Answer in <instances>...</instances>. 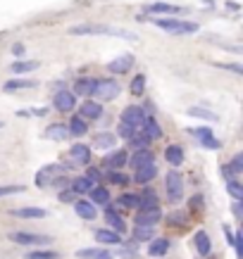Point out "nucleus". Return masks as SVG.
Segmentation results:
<instances>
[{
  "label": "nucleus",
  "instance_id": "obj_20",
  "mask_svg": "<svg viewBox=\"0 0 243 259\" xmlns=\"http://www.w3.org/2000/svg\"><path fill=\"white\" fill-rule=\"evenodd\" d=\"M164 160H167V164H172V166H181L184 160H186V150L179 143H172V145L164 148Z\"/></svg>",
  "mask_w": 243,
  "mask_h": 259
},
{
  "label": "nucleus",
  "instance_id": "obj_50",
  "mask_svg": "<svg viewBox=\"0 0 243 259\" xmlns=\"http://www.w3.org/2000/svg\"><path fill=\"white\" fill-rule=\"evenodd\" d=\"M229 166H231V171H234V174H236V176H239V174H241V171H243V155H241V152H236V155H234V157H231Z\"/></svg>",
  "mask_w": 243,
  "mask_h": 259
},
{
  "label": "nucleus",
  "instance_id": "obj_28",
  "mask_svg": "<svg viewBox=\"0 0 243 259\" xmlns=\"http://www.w3.org/2000/svg\"><path fill=\"white\" fill-rule=\"evenodd\" d=\"M67 131H69V136H86L88 133V122L83 119V117H79V114H72L69 117V124H67Z\"/></svg>",
  "mask_w": 243,
  "mask_h": 259
},
{
  "label": "nucleus",
  "instance_id": "obj_11",
  "mask_svg": "<svg viewBox=\"0 0 243 259\" xmlns=\"http://www.w3.org/2000/svg\"><path fill=\"white\" fill-rule=\"evenodd\" d=\"M103 217H105V224H108V228H112L115 233H126V221L122 219L120 209L115 205H105L103 207Z\"/></svg>",
  "mask_w": 243,
  "mask_h": 259
},
{
  "label": "nucleus",
  "instance_id": "obj_31",
  "mask_svg": "<svg viewBox=\"0 0 243 259\" xmlns=\"http://www.w3.org/2000/svg\"><path fill=\"white\" fill-rule=\"evenodd\" d=\"M167 226H172V228H184V226H189V212L186 209H172L167 217Z\"/></svg>",
  "mask_w": 243,
  "mask_h": 259
},
{
  "label": "nucleus",
  "instance_id": "obj_52",
  "mask_svg": "<svg viewBox=\"0 0 243 259\" xmlns=\"http://www.w3.org/2000/svg\"><path fill=\"white\" fill-rule=\"evenodd\" d=\"M231 247L236 250V257L243 259V233H234V243H231Z\"/></svg>",
  "mask_w": 243,
  "mask_h": 259
},
{
  "label": "nucleus",
  "instance_id": "obj_13",
  "mask_svg": "<svg viewBox=\"0 0 243 259\" xmlns=\"http://www.w3.org/2000/svg\"><path fill=\"white\" fill-rule=\"evenodd\" d=\"M134 55L131 53H124L120 57H115L112 62H108V71L110 74H115V76H124V74H129V69L134 67Z\"/></svg>",
  "mask_w": 243,
  "mask_h": 259
},
{
  "label": "nucleus",
  "instance_id": "obj_5",
  "mask_svg": "<svg viewBox=\"0 0 243 259\" xmlns=\"http://www.w3.org/2000/svg\"><path fill=\"white\" fill-rule=\"evenodd\" d=\"M186 131L201 143L205 150H222V140L215 136V131L210 126H196V129H186Z\"/></svg>",
  "mask_w": 243,
  "mask_h": 259
},
{
  "label": "nucleus",
  "instance_id": "obj_16",
  "mask_svg": "<svg viewBox=\"0 0 243 259\" xmlns=\"http://www.w3.org/2000/svg\"><path fill=\"white\" fill-rule=\"evenodd\" d=\"M72 93L77 97H93L95 93V79L93 76H79L74 86H72Z\"/></svg>",
  "mask_w": 243,
  "mask_h": 259
},
{
  "label": "nucleus",
  "instance_id": "obj_43",
  "mask_svg": "<svg viewBox=\"0 0 243 259\" xmlns=\"http://www.w3.org/2000/svg\"><path fill=\"white\" fill-rule=\"evenodd\" d=\"M83 176L88 178L93 186H98V183H103V178H105V174H103V169H98V166H91V164H86V174Z\"/></svg>",
  "mask_w": 243,
  "mask_h": 259
},
{
  "label": "nucleus",
  "instance_id": "obj_51",
  "mask_svg": "<svg viewBox=\"0 0 243 259\" xmlns=\"http://www.w3.org/2000/svg\"><path fill=\"white\" fill-rule=\"evenodd\" d=\"M50 188H55V191H65V188H69V176L67 174H60V176L50 183Z\"/></svg>",
  "mask_w": 243,
  "mask_h": 259
},
{
  "label": "nucleus",
  "instance_id": "obj_15",
  "mask_svg": "<svg viewBox=\"0 0 243 259\" xmlns=\"http://www.w3.org/2000/svg\"><path fill=\"white\" fill-rule=\"evenodd\" d=\"M91 145H86V143H74L72 145V150H69V160L72 164H81V166H86V164H91Z\"/></svg>",
  "mask_w": 243,
  "mask_h": 259
},
{
  "label": "nucleus",
  "instance_id": "obj_57",
  "mask_svg": "<svg viewBox=\"0 0 243 259\" xmlns=\"http://www.w3.org/2000/svg\"><path fill=\"white\" fill-rule=\"evenodd\" d=\"M0 129H2V122H0Z\"/></svg>",
  "mask_w": 243,
  "mask_h": 259
},
{
  "label": "nucleus",
  "instance_id": "obj_54",
  "mask_svg": "<svg viewBox=\"0 0 243 259\" xmlns=\"http://www.w3.org/2000/svg\"><path fill=\"white\" fill-rule=\"evenodd\" d=\"M231 214L239 219V221L243 219V205H241V200H234V202H231Z\"/></svg>",
  "mask_w": 243,
  "mask_h": 259
},
{
  "label": "nucleus",
  "instance_id": "obj_2",
  "mask_svg": "<svg viewBox=\"0 0 243 259\" xmlns=\"http://www.w3.org/2000/svg\"><path fill=\"white\" fill-rule=\"evenodd\" d=\"M153 24L172 36H189V33H198V24L196 22H186V19H176V17H155Z\"/></svg>",
  "mask_w": 243,
  "mask_h": 259
},
{
  "label": "nucleus",
  "instance_id": "obj_22",
  "mask_svg": "<svg viewBox=\"0 0 243 259\" xmlns=\"http://www.w3.org/2000/svg\"><path fill=\"white\" fill-rule=\"evenodd\" d=\"M79 259H115V255L110 252L108 247H81L77 250Z\"/></svg>",
  "mask_w": 243,
  "mask_h": 259
},
{
  "label": "nucleus",
  "instance_id": "obj_19",
  "mask_svg": "<svg viewBox=\"0 0 243 259\" xmlns=\"http://www.w3.org/2000/svg\"><path fill=\"white\" fill-rule=\"evenodd\" d=\"M155 176H158V166H155V162L143 164V166L134 169V181L138 183V186H148Z\"/></svg>",
  "mask_w": 243,
  "mask_h": 259
},
{
  "label": "nucleus",
  "instance_id": "obj_3",
  "mask_svg": "<svg viewBox=\"0 0 243 259\" xmlns=\"http://www.w3.org/2000/svg\"><path fill=\"white\" fill-rule=\"evenodd\" d=\"M164 195H167V202H172V205H179L184 200V176H181V171L169 169L164 174Z\"/></svg>",
  "mask_w": 243,
  "mask_h": 259
},
{
  "label": "nucleus",
  "instance_id": "obj_34",
  "mask_svg": "<svg viewBox=\"0 0 243 259\" xmlns=\"http://www.w3.org/2000/svg\"><path fill=\"white\" fill-rule=\"evenodd\" d=\"M105 178L110 181V186H117V188H126V186L131 183L129 174H124L122 169H108V171H105Z\"/></svg>",
  "mask_w": 243,
  "mask_h": 259
},
{
  "label": "nucleus",
  "instance_id": "obj_46",
  "mask_svg": "<svg viewBox=\"0 0 243 259\" xmlns=\"http://www.w3.org/2000/svg\"><path fill=\"white\" fill-rule=\"evenodd\" d=\"M217 69H224V71H231V74H236V76H241L243 74V67L239 62H215Z\"/></svg>",
  "mask_w": 243,
  "mask_h": 259
},
{
  "label": "nucleus",
  "instance_id": "obj_56",
  "mask_svg": "<svg viewBox=\"0 0 243 259\" xmlns=\"http://www.w3.org/2000/svg\"><path fill=\"white\" fill-rule=\"evenodd\" d=\"M12 55L17 57V60H22V57H24V43H14V45H12Z\"/></svg>",
  "mask_w": 243,
  "mask_h": 259
},
{
  "label": "nucleus",
  "instance_id": "obj_39",
  "mask_svg": "<svg viewBox=\"0 0 243 259\" xmlns=\"http://www.w3.org/2000/svg\"><path fill=\"white\" fill-rule=\"evenodd\" d=\"M39 69L36 60H14L12 62V74H31Z\"/></svg>",
  "mask_w": 243,
  "mask_h": 259
},
{
  "label": "nucleus",
  "instance_id": "obj_1",
  "mask_svg": "<svg viewBox=\"0 0 243 259\" xmlns=\"http://www.w3.org/2000/svg\"><path fill=\"white\" fill-rule=\"evenodd\" d=\"M72 36H117V38H126V41H136L131 31H124L120 27H110V24H77L69 29Z\"/></svg>",
  "mask_w": 243,
  "mask_h": 259
},
{
  "label": "nucleus",
  "instance_id": "obj_30",
  "mask_svg": "<svg viewBox=\"0 0 243 259\" xmlns=\"http://www.w3.org/2000/svg\"><path fill=\"white\" fill-rule=\"evenodd\" d=\"M91 143H93V148H98V150H112V148L117 145V136L110 133V131H100V133L93 136Z\"/></svg>",
  "mask_w": 243,
  "mask_h": 259
},
{
  "label": "nucleus",
  "instance_id": "obj_23",
  "mask_svg": "<svg viewBox=\"0 0 243 259\" xmlns=\"http://www.w3.org/2000/svg\"><path fill=\"white\" fill-rule=\"evenodd\" d=\"M88 200H91L95 207L110 205V188H108V186H103V183L93 186V188L88 191Z\"/></svg>",
  "mask_w": 243,
  "mask_h": 259
},
{
  "label": "nucleus",
  "instance_id": "obj_45",
  "mask_svg": "<svg viewBox=\"0 0 243 259\" xmlns=\"http://www.w3.org/2000/svg\"><path fill=\"white\" fill-rule=\"evenodd\" d=\"M202 207H205V197H202L201 193L191 195V197H189V212H191V214H198V212H202Z\"/></svg>",
  "mask_w": 243,
  "mask_h": 259
},
{
  "label": "nucleus",
  "instance_id": "obj_48",
  "mask_svg": "<svg viewBox=\"0 0 243 259\" xmlns=\"http://www.w3.org/2000/svg\"><path fill=\"white\" fill-rule=\"evenodd\" d=\"M138 129H134V126H129V124H124V122H120V126H117V133L115 136L117 138H124V140H129V138L134 136Z\"/></svg>",
  "mask_w": 243,
  "mask_h": 259
},
{
  "label": "nucleus",
  "instance_id": "obj_33",
  "mask_svg": "<svg viewBox=\"0 0 243 259\" xmlns=\"http://www.w3.org/2000/svg\"><path fill=\"white\" fill-rule=\"evenodd\" d=\"M146 10L150 14H181L184 12V7L169 5V2H150V5H146Z\"/></svg>",
  "mask_w": 243,
  "mask_h": 259
},
{
  "label": "nucleus",
  "instance_id": "obj_35",
  "mask_svg": "<svg viewBox=\"0 0 243 259\" xmlns=\"http://www.w3.org/2000/svg\"><path fill=\"white\" fill-rule=\"evenodd\" d=\"M69 188H72L74 195L79 197V195H88V191L93 188V183H91L86 176H74V178H69Z\"/></svg>",
  "mask_w": 243,
  "mask_h": 259
},
{
  "label": "nucleus",
  "instance_id": "obj_27",
  "mask_svg": "<svg viewBox=\"0 0 243 259\" xmlns=\"http://www.w3.org/2000/svg\"><path fill=\"white\" fill-rule=\"evenodd\" d=\"M29 88H36L34 79H22V76H14L10 81L2 83V91L5 93H14V91H29Z\"/></svg>",
  "mask_w": 243,
  "mask_h": 259
},
{
  "label": "nucleus",
  "instance_id": "obj_41",
  "mask_svg": "<svg viewBox=\"0 0 243 259\" xmlns=\"http://www.w3.org/2000/svg\"><path fill=\"white\" fill-rule=\"evenodd\" d=\"M186 114H191V117H198V119H202V122H219V117H217L215 112H210V109L205 107H189L186 109Z\"/></svg>",
  "mask_w": 243,
  "mask_h": 259
},
{
  "label": "nucleus",
  "instance_id": "obj_7",
  "mask_svg": "<svg viewBox=\"0 0 243 259\" xmlns=\"http://www.w3.org/2000/svg\"><path fill=\"white\" fill-rule=\"evenodd\" d=\"M122 93V86L115 79H95V93L93 97L98 100H115V97Z\"/></svg>",
  "mask_w": 243,
  "mask_h": 259
},
{
  "label": "nucleus",
  "instance_id": "obj_10",
  "mask_svg": "<svg viewBox=\"0 0 243 259\" xmlns=\"http://www.w3.org/2000/svg\"><path fill=\"white\" fill-rule=\"evenodd\" d=\"M146 109L143 107H138V105H126V107L122 109V114H120V122L124 124H129V126H134V129H141V124L146 122Z\"/></svg>",
  "mask_w": 243,
  "mask_h": 259
},
{
  "label": "nucleus",
  "instance_id": "obj_40",
  "mask_svg": "<svg viewBox=\"0 0 243 259\" xmlns=\"http://www.w3.org/2000/svg\"><path fill=\"white\" fill-rule=\"evenodd\" d=\"M115 207H124V209H138V193H122L117 197Z\"/></svg>",
  "mask_w": 243,
  "mask_h": 259
},
{
  "label": "nucleus",
  "instance_id": "obj_14",
  "mask_svg": "<svg viewBox=\"0 0 243 259\" xmlns=\"http://www.w3.org/2000/svg\"><path fill=\"white\" fill-rule=\"evenodd\" d=\"M79 117H83L86 122H98V119L103 117V105H100V100L86 97L79 105Z\"/></svg>",
  "mask_w": 243,
  "mask_h": 259
},
{
  "label": "nucleus",
  "instance_id": "obj_4",
  "mask_svg": "<svg viewBox=\"0 0 243 259\" xmlns=\"http://www.w3.org/2000/svg\"><path fill=\"white\" fill-rule=\"evenodd\" d=\"M14 245H24V247H45L53 245L50 235H40V233H27V231H12L7 235Z\"/></svg>",
  "mask_w": 243,
  "mask_h": 259
},
{
  "label": "nucleus",
  "instance_id": "obj_6",
  "mask_svg": "<svg viewBox=\"0 0 243 259\" xmlns=\"http://www.w3.org/2000/svg\"><path fill=\"white\" fill-rule=\"evenodd\" d=\"M60 174H67L62 164H45V166H40L39 171H36L34 183H36V188H50V183H53Z\"/></svg>",
  "mask_w": 243,
  "mask_h": 259
},
{
  "label": "nucleus",
  "instance_id": "obj_17",
  "mask_svg": "<svg viewBox=\"0 0 243 259\" xmlns=\"http://www.w3.org/2000/svg\"><path fill=\"white\" fill-rule=\"evenodd\" d=\"M74 212H77V217L83 219V221H93L98 217V207L91 202V200H83V197H77L74 200Z\"/></svg>",
  "mask_w": 243,
  "mask_h": 259
},
{
  "label": "nucleus",
  "instance_id": "obj_47",
  "mask_svg": "<svg viewBox=\"0 0 243 259\" xmlns=\"http://www.w3.org/2000/svg\"><path fill=\"white\" fill-rule=\"evenodd\" d=\"M50 109L48 107H29V109H19L17 117H45Z\"/></svg>",
  "mask_w": 243,
  "mask_h": 259
},
{
  "label": "nucleus",
  "instance_id": "obj_44",
  "mask_svg": "<svg viewBox=\"0 0 243 259\" xmlns=\"http://www.w3.org/2000/svg\"><path fill=\"white\" fill-rule=\"evenodd\" d=\"M227 183V193H229L234 200H243V186L236 181V178H231V181H224Z\"/></svg>",
  "mask_w": 243,
  "mask_h": 259
},
{
  "label": "nucleus",
  "instance_id": "obj_29",
  "mask_svg": "<svg viewBox=\"0 0 243 259\" xmlns=\"http://www.w3.org/2000/svg\"><path fill=\"white\" fill-rule=\"evenodd\" d=\"M141 131H143L150 140H160V138H162V126H160V122H158L153 114H148V117H146V122L141 124Z\"/></svg>",
  "mask_w": 243,
  "mask_h": 259
},
{
  "label": "nucleus",
  "instance_id": "obj_9",
  "mask_svg": "<svg viewBox=\"0 0 243 259\" xmlns=\"http://www.w3.org/2000/svg\"><path fill=\"white\" fill-rule=\"evenodd\" d=\"M160 219H162L160 205H155V207H141V209H136L134 224H136V226H155Z\"/></svg>",
  "mask_w": 243,
  "mask_h": 259
},
{
  "label": "nucleus",
  "instance_id": "obj_18",
  "mask_svg": "<svg viewBox=\"0 0 243 259\" xmlns=\"http://www.w3.org/2000/svg\"><path fill=\"white\" fill-rule=\"evenodd\" d=\"M150 162H155V152L150 150V148H143V150H131L129 160H126V164H129L131 169H138V166L150 164Z\"/></svg>",
  "mask_w": 243,
  "mask_h": 259
},
{
  "label": "nucleus",
  "instance_id": "obj_32",
  "mask_svg": "<svg viewBox=\"0 0 243 259\" xmlns=\"http://www.w3.org/2000/svg\"><path fill=\"white\" fill-rule=\"evenodd\" d=\"M43 136L48 138V140H55V143H62V140H67V138H69L67 124H50V126L45 129V133H43Z\"/></svg>",
  "mask_w": 243,
  "mask_h": 259
},
{
  "label": "nucleus",
  "instance_id": "obj_42",
  "mask_svg": "<svg viewBox=\"0 0 243 259\" xmlns=\"http://www.w3.org/2000/svg\"><path fill=\"white\" fill-rule=\"evenodd\" d=\"M24 259H60V252L55 250H43V247H36V250H29Z\"/></svg>",
  "mask_w": 243,
  "mask_h": 259
},
{
  "label": "nucleus",
  "instance_id": "obj_36",
  "mask_svg": "<svg viewBox=\"0 0 243 259\" xmlns=\"http://www.w3.org/2000/svg\"><path fill=\"white\" fill-rule=\"evenodd\" d=\"M150 143H153V140H150V138L146 136V133H143L141 129H138L134 136L126 140V145H129L126 150H143V148H150Z\"/></svg>",
  "mask_w": 243,
  "mask_h": 259
},
{
  "label": "nucleus",
  "instance_id": "obj_24",
  "mask_svg": "<svg viewBox=\"0 0 243 259\" xmlns=\"http://www.w3.org/2000/svg\"><path fill=\"white\" fill-rule=\"evenodd\" d=\"M98 245H122V235L115 233L112 228H95L93 231Z\"/></svg>",
  "mask_w": 243,
  "mask_h": 259
},
{
  "label": "nucleus",
  "instance_id": "obj_55",
  "mask_svg": "<svg viewBox=\"0 0 243 259\" xmlns=\"http://www.w3.org/2000/svg\"><path fill=\"white\" fill-rule=\"evenodd\" d=\"M219 174H222V178H224V181H231V178H236V174L231 171L229 164H222V166H219Z\"/></svg>",
  "mask_w": 243,
  "mask_h": 259
},
{
  "label": "nucleus",
  "instance_id": "obj_8",
  "mask_svg": "<svg viewBox=\"0 0 243 259\" xmlns=\"http://www.w3.org/2000/svg\"><path fill=\"white\" fill-rule=\"evenodd\" d=\"M53 107L57 112H62V114H72L77 109V96L72 91H67V88H60L53 96Z\"/></svg>",
  "mask_w": 243,
  "mask_h": 259
},
{
  "label": "nucleus",
  "instance_id": "obj_37",
  "mask_svg": "<svg viewBox=\"0 0 243 259\" xmlns=\"http://www.w3.org/2000/svg\"><path fill=\"white\" fill-rule=\"evenodd\" d=\"M131 238H134L136 243H148V240L155 238V226H136V224H134Z\"/></svg>",
  "mask_w": 243,
  "mask_h": 259
},
{
  "label": "nucleus",
  "instance_id": "obj_12",
  "mask_svg": "<svg viewBox=\"0 0 243 259\" xmlns=\"http://www.w3.org/2000/svg\"><path fill=\"white\" fill-rule=\"evenodd\" d=\"M126 160H129V150L112 148L110 152H105L103 166H105V171H108V169H124V166H126Z\"/></svg>",
  "mask_w": 243,
  "mask_h": 259
},
{
  "label": "nucleus",
  "instance_id": "obj_49",
  "mask_svg": "<svg viewBox=\"0 0 243 259\" xmlns=\"http://www.w3.org/2000/svg\"><path fill=\"white\" fill-rule=\"evenodd\" d=\"M57 200H60V202H65V205H74L77 195H74L72 188H65V191H57Z\"/></svg>",
  "mask_w": 243,
  "mask_h": 259
},
{
  "label": "nucleus",
  "instance_id": "obj_21",
  "mask_svg": "<svg viewBox=\"0 0 243 259\" xmlns=\"http://www.w3.org/2000/svg\"><path fill=\"white\" fill-rule=\"evenodd\" d=\"M10 214L14 219H45L48 217V212L43 207H14V209H10Z\"/></svg>",
  "mask_w": 243,
  "mask_h": 259
},
{
  "label": "nucleus",
  "instance_id": "obj_58",
  "mask_svg": "<svg viewBox=\"0 0 243 259\" xmlns=\"http://www.w3.org/2000/svg\"><path fill=\"white\" fill-rule=\"evenodd\" d=\"M160 259H162V257H160Z\"/></svg>",
  "mask_w": 243,
  "mask_h": 259
},
{
  "label": "nucleus",
  "instance_id": "obj_38",
  "mask_svg": "<svg viewBox=\"0 0 243 259\" xmlns=\"http://www.w3.org/2000/svg\"><path fill=\"white\" fill-rule=\"evenodd\" d=\"M146 83H148L146 74H134V79L129 81V93L136 96V97H141L143 93H146Z\"/></svg>",
  "mask_w": 243,
  "mask_h": 259
},
{
  "label": "nucleus",
  "instance_id": "obj_25",
  "mask_svg": "<svg viewBox=\"0 0 243 259\" xmlns=\"http://www.w3.org/2000/svg\"><path fill=\"white\" fill-rule=\"evenodd\" d=\"M193 245H196V252H198L201 257H210V252H212V240H210V235L205 231H196Z\"/></svg>",
  "mask_w": 243,
  "mask_h": 259
},
{
  "label": "nucleus",
  "instance_id": "obj_53",
  "mask_svg": "<svg viewBox=\"0 0 243 259\" xmlns=\"http://www.w3.org/2000/svg\"><path fill=\"white\" fill-rule=\"evenodd\" d=\"M27 191L24 186H0V197H7V195H14V193Z\"/></svg>",
  "mask_w": 243,
  "mask_h": 259
},
{
  "label": "nucleus",
  "instance_id": "obj_26",
  "mask_svg": "<svg viewBox=\"0 0 243 259\" xmlns=\"http://www.w3.org/2000/svg\"><path fill=\"white\" fill-rule=\"evenodd\" d=\"M169 247H172V243L167 238H153V240H148V257H164L169 252Z\"/></svg>",
  "mask_w": 243,
  "mask_h": 259
}]
</instances>
